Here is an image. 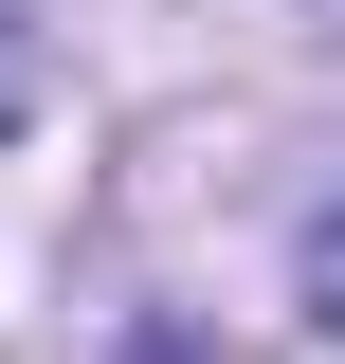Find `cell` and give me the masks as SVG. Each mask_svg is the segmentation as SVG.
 <instances>
[{
    "label": "cell",
    "instance_id": "6da1fadb",
    "mask_svg": "<svg viewBox=\"0 0 345 364\" xmlns=\"http://www.w3.org/2000/svg\"><path fill=\"white\" fill-rule=\"evenodd\" d=\"M37 91H55V37H37V0H0V128H37Z\"/></svg>",
    "mask_w": 345,
    "mask_h": 364
},
{
    "label": "cell",
    "instance_id": "7a4b0ae2",
    "mask_svg": "<svg viewBox=\"0 0 345 364\" xmlns=\"http://www.w3.org/2000/svg\"><path fill=\"white\" fill-rule=\"evenodd\" d=\"M309 328H345V200L309 219Z\"/></svg>",
    "mask_w": 345,
    "mask_h": 364
}]
</instances>
